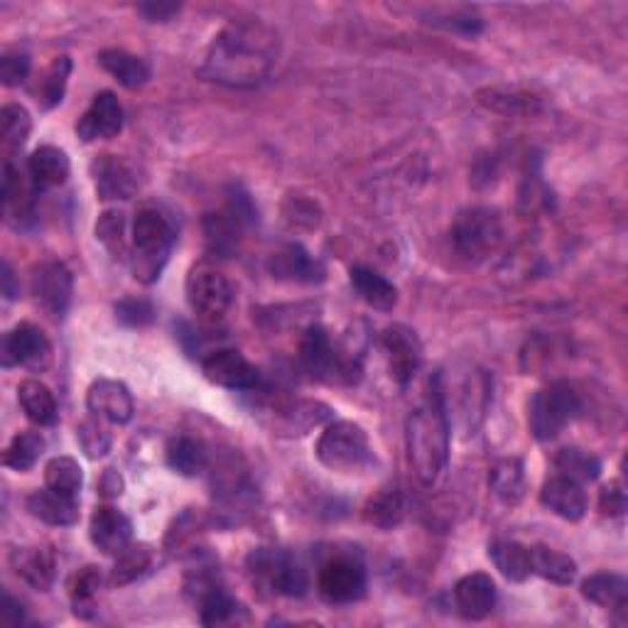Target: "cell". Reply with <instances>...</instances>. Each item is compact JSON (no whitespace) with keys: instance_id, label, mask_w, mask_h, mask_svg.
Masks as SVG:
<instances>
[{"instance_id":"obj_48","label":"cell","mask_w":628,"mask_h":628,"mask_svg":"<svg viewBox=\"0 0 628 628\" xmlns=\"http://www.w3.org/2000/svg\"><path fill=\"white\" fill-rule=\"evenodd\" d=\"M116 320L123 324V327L131 329H143L150 327L155 322L158 312L155 305L145 297H123L116 302Z\"/></svg>"},{"instance_id":"obj_15","label":"cell","mask_w":628,"mask_h":628,"mask_svg":"<svg viewBox=\"0 0 628 628\" xmlns=\"http://www.w3.org/2000/svg\"><path fill=\"white\" fill-rule=\"evenodd\" d=\"M123 106L113 91L96 94L89 108L79 116L77 136L84 143H96V140H111L123 131Z\"/></svg>"},{"instance_id":"obj_23","label":"cell","mask_w":628,"mask_h":628,"mask_svg":"<svg viewBox=\"0 0 628 628\" xmlns=\"http://www.w3.org/2000/svg\"><path fill=\"white\" fill-rule=\"evenodd\" d=\"M498 589L496 582L484 572H472L454 584V604L469 621H481L496 609Z\"/></svg>"},{"instance_id":"obj_22","label":"cell","mask_w":628,"mask_h":628,"mask_svg":"<svg viewBox=\"0 0 628 628\" xmlns=\"http://www.w3.org/2000/svg\"><path fill=\"white\" fill-rule=\"evenodd\" d=\"M540 504H543L550 513L560 516L562 521L577 523L587 516V494L584 486L570 476H550L540 489Z\"/></svg>"},{"instance_id":"obj_20","label":"cell","mask_w":628,"mask_h":628,"mask_svg":"<svg viewBox=\"0 0 628 628\" xmlns=\"http://www.w3.org/2000/svg\"><path fill=\"white\" fill-rule=\"evenodd\" d=\"M89 538L104 555H118L133 540V523L123 511L113 506H96L89 521Z\"/></svg>"},{"instance_id":"obj_37","label":"cell","mask_w":628,"mask_h":628,"mask_svg":"<svg viewBox=\"0 0 628 628\" xmlns=\"http://www.w3.org/2000/svg\"><path fill=\"white\" fill-rule=\"evenodd\" d=\"M199 621L204 626H238V624H248L251 616H248L246 606L234 599L231 594H226L224 589L212 592L209 597H204L199 602Z\"/></svg>"},{"instance_id":"obj_3","label":"cell","mask_w":628,"mask_h":628,"mask_svg":"<svg viewBox=\"0 0 628 628\" xmlns=\"http://www.w3.org/2000/svg\"><path fill=\"white\" fill-rule=\"evenodd\" d=\"M175 243L177 229L167 214H162L158 207L138 209L131 234V266L138 283H158Z\"/></svg>"},{"instance_id":"obj_35","label":"cell","mask_w":628,"mask_h":628,"mask_svg":"<svg viewBox=\"0 0 628 628\" xmlns=\"http://www.w3.org/2000/svg\"><path fill=\"white\" fill-rule=\"evenodd\" d=\"M155 565V550L148 543H131L123 552H118L111 570V587H128V584L145 577Z\"/></svg>"},{"instance_id":"obj_40","label":"cell","mask_w":628,"mask_h":628,"mask_svg":"<svg viewBox=\"0 0 628 628\" xmlns=\"http://www.w3.org/2000/svg\"><path fill=\"white\" fill-rule=\"evenodd\" d=\"M32 131V118L23 104H6L0 108V143H3L6 160H13L18 150H23Z\"/></svg>"},{"instance_id":"obj_52","label":"cell","mask_w":628,"mask_h":628,"mask_svg":"<svg viewBox=\"0 0 628 628\" xmlns=\"http://www.w3.org/2000/svg\"><path fill=\"white\" fill-rule=\"evenodd\" d=\"M99 491L106 498H118L123 494V476L118 474L116 469H106V474L101 476V481H99Z\"/></svg>"},{"instance_id":"obj_44","label":"cell","mask_w":628,"mask_h":628,"mask_svg":"<svg viewBox=\"0 0 628 628\" xmlns=\"http://www.w3.org/2000/svg\"><path fill=\"white\" fill-rule=\"evenodd\" d=\"M280 413H283V427L290 435H305L314 425H322L324 420H329L332 410L317 403V400H295V403H290Z\"/></svg>"},{"instance_id":"obj_21","label":"cell","mask_w":628,"mask_h":628,"mask_svg":"<svg viewBox=\"0 0 628 628\" xmlns=\"http://www.w3.org/2000/svg\"><path fill=\"white\" fill-rule=\"evenodd\" d=\"M10 567L35 592H50L57 580V555L50 545L15 548L10 552Z\"/></svg>"},{"instance_id":"obj_39","label":"cell","mask_w":628,"mask_h":628,"mask_svg":"<svg viewBox=\"0 0 628 628\" xmlns=\"http://www.w3.org/2000/svg\"><path fill=\"white\" fill-rule=\"evenodd\" d=\"M489 486L496 494V498H501L506 506H516L526 496V469L523 462L516 457L498 459L491 474H489Z\"/></svg>"},{"instance_id":"obj_54","label":"cell","mask_w":628,"mask_h":628,"mask_svg":"<svg viewBox=\"0 0 628 628\" xmlns=\"http://www.w3.org/2000/svg\"><path fill=\"white\" fill-rule=\"evenodd\" d=\"M3 295L8 300H18L20 297V285L15 283V273H13V268H10L8 261L3 263Z\"/></svg>"},{"instance_id":"obj_19","label":"cell","mask_w":628,"mask_h":628,"mask_svg":"<svg viewBox=\"0 0 628 628\" xmlns=\"http://www.w3.org/2000/svg\"><path fill=\"white\" fill-rule=\"evenodd\" d=\"M270 275L278 280H290V283H305L314 285L327 278L320 258H314L302 243H285L283 248L270 256L268 261Z\"/></svg>"},{"instance_id":"obj_10","label":"cell","mask_w":628,"mask_h":628,"mask_svg":"<svg viewBox=\"0 0 628 628\" xmlns=\"http://www.w3.org/2000/svg\"><path fill=\"white\" fill-rule=\"evenodd\" d=\"M320 597L329 604L359 602L366 592L364 562L354 555H334L324 562L317 577Z\"/></svg>"},{"instance_id":"obj_45","label":"cell","mask_w":628,"mask_h":628,"mask_svg":"<svg viewBox=\"0 0 628 628\" xmlns=\"http://www.w3.org/2000/svg\"><path fill=\"white\" fill-rule=\"evenodd\" d=\"M555 467L560 469L562 476H570V479H575L580 484L597 481L602 474L599 457H594V454L577 447L560 450V454L555 457Z\"/></svg>"},{"instance_id":"obj_18","label":"cell","mask_w":628,"mask_h":628,"mask_svg":"<svg viewBox=\"0 0 628 628\" xmlns=\"http://www.w3.org/2000/svg\"><path fill=\"white\" fill-rule=\"evenodd\" d=\"M91 177L96 194L104 202H126L138 192L136 170L118 155H96L91 162Z\"/></svg>"},{"instance_id":"obj_24","label":"cell","mask_w":628,"mask_h":628,"mask_svg":"<svg viewBox=\"0 0 628 628\" xmlns=\"http://www.w3.org/2000/svg\"><path fill=\"white\" fill-rule=\"evenodd\" d=\"M28 175L37 190H57L72 175L69 155L57 145H40L28 158Z\"/></svg>"},{"instance_id":"obj_47","label":"cell","mask_w":628,"mask_h":628,"mask_svg":"<svg viewBox=\"0 0 628 628\" xmlns=\"http://www.w3.org/2000/svg\"><path fill=\"white\" fill-rule=\"evenodd\" d=\"M479 104L491 108L496 113H506V116H516V113H533L538 111V99L530 94H518V91H498V89H486L479 91Z\"/></svg>"},{"instance_id":"obj_50","label":"cell","mask_w":628,"mask_h":628,"mask_svg":"<svg viewBox=\"0 0 628 628\" xmlns=\"http://www.w3.org/2000/svg\"><path fill=\"white\" fill-rule=\"evenodd\" d=\"M599 511L602 516L619 518L626 513V491L621 481H609L599 494Z\"/></svg>"},{"instance_id":"obj_1","label":"cell","mask_w":628,"mask_h":628,"mask_svg":"<svg viewBox=\"0 0 628 628\" xmlns=\"http://www.w3.org/2000/svg\"><path fill=\"white\" fill-rule=\"evenodd\" d=\"M278 57V30L258 18L234 20L212 40L197 74L204 82L229 89H253L270 77Z\"/></svg>"},{"instance_id":"obj_27","label":"cell","mask_w":628,"mask_h":628,"mask_svg":"<svg viewBox=\"0 0 628 628\" xmlns=\"http://www.w3.org/2000/svg\"><path fill=\"white\" fill-rule=\"evenodd\" d=\"M351 285L356 290L368 307L378 312H393L398 305V288L391 280L383 278L381 273H376L373 268L368 266H354L351 268Z\"/></svg>"},{"instance_id":"obj_14","label":"cell","mask_w":628,"mask_h":628,"mask_svg":"<svg viewBox=\"0 0 628 628\" xmlns=\"http://www.w3.org/2000/svg\"><path fill=\"white\" fill-rule=\"evenodd\" d=\"M381 346L386 351L388 373L400 388H405L413 381L422 364V344L415 329L405 327V324H393V327L383 329Z\"/></svg>"},{"instance_id":"obj_41","label":"cell","mask_w":628,"mask_h":628,"mask_svg":"<svg viewBox=\"0 0 628 628\" xmlns=\"http://www.w3.org/2000/svg\"><path fill=\"white\" fill-rule=\"evenodd\" d=\"M42 452H45V437H42L40 432L35 430L18 432V435L10 440V445L6 447L3 464L8 469L25 474L40 462Z\"/></svg>"},{"instance_id":"obj_29","label":"cell","mask_w":628,"mask_h":628,"mask_svg":"<svg viewBox=\"0 0 628 628\" xmlns=\"http://www.w3.org/2000/svg\"><path fill=\"white\" fill-rule=\"evenodd\" d=\"M243 231L246 229L229 209L204 216V241H207V251L214 258L236 256Z\"/></svg>"},{"instance_id":"obj_25","label":"cell","mask_w":628,"mask_h":628,"mask_svg":"<svg viewBox=\"0 0 628 628\" xmlns=\"http://www.w3.org/2000/svg\"><path fill=\"white\" fill-rule=\"evenodd\" d=\"M25 506L32 518L54 528H67L79 521V498L62 496L47 486L42 491H32Z\"/></svg>"},{"instance_id":"obj_33","label":"cell","mask_w":628,"mask_h":628,"mask_svg":"<svg viewBox=\"0 0 628 628\" xmlns=\"http://www.w3.org/2000/svg\"><path fill=\"white\" fill-rule=\"evenodd\" d=\"M18 403L23 408L25 418L40 427H50L57 422V400H54V393L37 378H28V381L18 386Z\"/></svg>"},{"instance_id":"obj_7","label":"cell","mask_w":628,"mask_h":628,"mask_svg":"<svg viewBox=\"0 0 628 628\" xmlns=\"http://www.w3.org/2000/svg\"><path fill=\"white\" fill-rule=\"evenodd\" d=\"M582 396L577 388L567 381L550 383L543 391H538L530 400L528 425L538 442H550L560 437L570 422L582 415Z\"/></svg>"},{"instance_id":"obj_51","label":"cell","mask_w":628,"mask_h":628,"mask_svg":"<svg viewBox=\"0 0 628 628\" xmlns=\"http://www.w3.org/2000/svg\"><path fill=\"white\" fill-rule=\"evenodd\" d=\"M180 10H182L180 3H167V0H162V3L138 6V13L143 15L148 23H170V20H175V15H180Z\"/></svg>"},{"instance_id":"obj_32","label":"cell","mask_w":628,"mask_h":628,"mask_svg":"<svg viewBox=\"0 0 628 628\" xmlns=\"http://www.w3.org/2000/svg\"><path fill=\"white\" fill-rule=\"evenodd\" d=\"M530 572L560 587H570L577 580V562L555 548L535 545L530 548Z\"/></svg>"},{"instance_id":"obj_46","label":"cell","mask_w":628,"mask_h":628,"mask_svg":"<svg viewBox=\"0 0 628 628\" xmlns=\"http://www.w3.org/2000/svg\"><path fill=\"white\" fill-rule=\"evenodd\" d=\"M77 442H79L82 452L89 459L106 457V454L111 452V445H113V437H111V430H108V422L94 418V415L86 418L84 422H79V427H77Z\"/></svg>"},{"instance_id":"obj_12","label":"cell","mask_w":628,"mask_h":628,"mask_svg":"<svg viewBox=\"0 0 628 628\" xmlns=\"http://www.w3.org/2000/svg\"><path fill=\"white\" fill-rule=\"evenodd\" d=\"M32 295L52 320H64L74 295V275L62 261H45L32 270Z\"/></svg>"},{"instance_id":"obj_9","label":"cell","mask_w":628,"mask_h":628,"mask_svg":"<svg viewBox=\"0 0 628 628\" xmlns=\"http://www.w3.org/2000/svg\"><path fill=\"white\" fill-rule=\"evenodd\" d=\"M248 570L256 580L266 582L280 597H305L310 580L305 567L283 550L258 548L248 555Z\"/></svg>"},{"instance_id":"obj_5","label":"cell","mask_w":628,"mask_h":628,"mask_svg":"<svg viewBox=\"0 0 628 628\" xmlns=\"http://www.w3.org/2000/svg\"><path fill=\"white\" fill-rule=\"evenodd\" d=\"M324 467L339 474H356L371 467L373 450L366 430L351 420L329 422L314 447Z\"/></svg>"},{"instance_id":"obj_31","label":"cell","mask_w":628,"mask_h":628,"mask_svg":"<svg viewBox=\"0 0 628 628\" xmlns=\"http://www.w3.org/2000/svg\"><path fill=\"white\" fill-rule=\"evenodd\" d=\"M165 459L167 467L172 472H177L180 476H199L209 469V450L204 442L180 435L172 437L165 447Z\"/></svg>"},{"instance_id":"obj_11","label":"cell","mask_w":628,"mask_h":628,"mask_svg":"<svg viewBox=\"0 0 628 628\" xmlns=\"http://www.w3.org/2000/svg\"><path fill=\"white\" fill-rule=\"evenodd\" d=\"M3 366H23L32 373L47 371L52 364V342L47 334L30 322H20L3 337Z\"/></svg>"},{"instance_id":"obj_6","label":"cell","mask_w":628,"mask_h":628,"mask_svg":"<svg viewBox=\"0 0 628 628\" xmlns=\"http://www.w3.org/2000/svg\"><path fill=\"white\" fill-rule=\"evenodd\" d=\"M506 238L501 214L491 207H467L452 224V246L459 258L481 263L501 248Z\"/></svg>"},{"instance_id":"obj_38","label":"cell","mask_w":628,"mask_h":628,"mask_svg":"<svg viewBox=\"0 0 628 628\" xmlns=\"http://www.w3.org/2000/svg\"><path fill=\"white\" fill-rule=\"evenodd\" d=\"M104 575L99 567L86 565L79 572H74L69 580V599L74 606V614L79 619H91L96 614V606H99V594H101Z\"/></svg>"},{"instance_id":"obj_8","label":"cell","mask_w":628,"mask_h":628,"mask_svg":"<svg viewBox=\"0 0 628 628\" xmlns=\"http://www.w3.org/2000/svg\"><path fill=\"white\" fill-rule=\"evenodd\" d=\"M184 295H187L190 310L207 324L221 322L234 305V285L229 278L207 261L190 268Z\"/></svg>"},{"instance_id":"obj_13","label":"cell","mask_w":628,"mask_h":628,"mask_svg":"<svg viewBox=\"0 0 628 628\" xmlns=\"http://www.w3.org/2000/svg\"><path fill=\"white\" fill-rule=\"evenodd\" d=\"M202 373L209 383L226 391H256L261 383L258 368L236 349H216L202 359Z\"/></svg>"},{"instance_id":"obj_2","label":"cell","mask_w":628,"mask_h":628,"mask_svg":"<svg viewBox=\"0 0 628 628\" xmlns=\"http://www.w3.org/2000/svg\"><path fill=\"white\" fill-rule=\"evenodd\" d=\"M450 418L445 391L440 378L430 383L425 403L415 408L405 420V450L420 484H437L450 462Z\"/></svg>"},{"instance_id":"obj_34","label":"cell","mask_w":628,"mask_h":628,"mask_svg":"<svg viewBox=\"0 0 628 628\" xmlns=\"http://www.w3.org/2000/svg\"><path fill=\"white\" fill-rule=\"evenodd\" d=\"M72 77V59L67 54L62 57H54L45 69L40 72V77L32 84V96H35L37 104L42 108H54L64 101V94H67V84Z\"/></svg>"},{"instance_id":"obj_30","label":"cell","mask_w":628,"mask_h":628,"mask_svg":"<svg viewBox=\"0 0 628 628\" xmlns=\"http://www.w3.org/2000/svg\"><path fill=\"white\" fill-rule=\"evenodd\" d=\"M99 64L106 74L126 86V89H140L150 82V67L143 57L138 54H131L126 50H104L99 52Z\"/></svg>"},{"instance_id":"obj_28","label":"cell","mask_w":628,"mask_h":628,"mask_svg":"<svg viewBox=\"0 0 628 628\" xmlns=\"http://www.w3.org/2000/svg\"><path fill=\"white\" fill-rule=\"evenodd\" d=\"M582 597L609 609L614 614H626L628 606V582L616 572H594L582 582Z\"/></svg>"},{"instance_id":"obj_43","label":"cell","mask_w":628,"mask_h":628,"mask_svg":"<svg viewBox=\"0 0 628 628\" xmlns=\"http://www.w3.org/2000/svg\"><path fill=\"white\" fill-rule=\"evenodd\" d=\"M45 486L62 496L79 498L84 486V472L74 457H54L45 467Z\"/></svg>"},{"instance_id":"obj_36","label":"cell","mask_w":628,"mask_h":628,"mask_svg":"<svg viewBox=\"0 0 628 628\" xmlns=\"http://www.w3.org/2000/svg\"><path fill=\"white\" fill-rule=\"evenodd\" d=\"M489 557L508 582H526L533 575L530 572V548L518 543V540H494L489 545Z\"/></svg>"},{"instance_id":"obj_53","label":"cell","mask_w":628,"mask_h":628,"mask_svg":"<svg viewBox=\"0 0 628 628\" xmlns=\"http://www.w3.org/2000/svg\"><path fill=\"white\" fill-rule=\"evenodd\" d=\"M3 619L13 626H20L25 621V611H23V604H20L13 594L6 592V606H3Z\"/></svg>"},{"instance_id":"obj_17","label":"cell","mask_w":628,"mask_h":628,"mask_svg":"<svg viewBox=\"0 0 628 628\" xmlns=\"http://www.w3.org/2000/svg\"><path fill=\"white\" fill-rule=\"evenodd\" d=\"M86 408L94 418H99L108 425H126L133 420L136 403L128 386L111 378H99L86 391Z\"/></svg>"},{"instance_id":"obj_4","label":"cell","mask_w":628,"mask_h":628,"mask_svg":"<svg viewBox=\"0 0 628 628\" xmlns=\"http://www.w3.org/2000/svg\"><path fill=\"white\" fill-rule=\"evenodd\" d=\"M300 364L322 383L354 386L361 378V359L354 351L339 349L320 324L305 329L300 342Z\"/></svg>"},{"instance_id":"obj_42","label":"cell","mask_w":628,"mask_h":628,"mask_svg":"<svg viewBox=\"0 0 628 628\" xmlns=\"http://www.w3.org/2000/svg\"><path fill=\"white\" fill-rule=\"evenodd\" d=\"M96 238L111 253L113 261H131V243L126 238V214L108 209L96 221Z\"/></svg>"},{"instance_id":"obj_49","label":"cell","mask_w":628,"mask_h":628,"mask_svg":"<svg viewBox=\"0 0 628 628\" xmlns=\"http://www.w3.org/2000/svg\"><path fill=\"white\" fill-rule=\"evenodd\" d=\"M30 77V57L20 50H10L0 57V82L8 89L25 84Z\"/></svg>"},{"instance_id":"obj_16","label":"cell","mask_w":628,"mask_h":628,"mask_svg":"<svg viewBox=\"0 0 628 628\" xmlns=\"http://www.w3.org/2000/svg\"><path fill=\"white\" fill-rule=\"evenodd\" d=\"M37 187L28 172L15 167L13 160H3V209L6 221L13 229H23L35 216Z\"/></svg>"},{"instance_id":"obj_26","label":"cell","mask_w":628,"mask_h":628,"mask_svg":"<svg viewBox=\"0 0 628 628\" xmlns=\"http://www.w3.org/2000/svg\"><path fill=\"white\" fill-rule=\"evenodd\" d=\"M405 518V494L398 484H386L364 506V521L378 530H393Z\"/></svg>"}]
</instances>
